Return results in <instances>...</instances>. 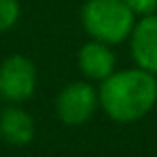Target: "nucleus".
Instances as JSON below:
<instances>
[{
	"instance_id": "obj_1",
	"label": "nucleus",
	"mask_w": 157,
	"mask_h": 157,
	"mask_svg": "<svg viewBox=\"0 0 157 157\" xmlns=\"http://www.w3.org/2000/svg\"><path fill=\"white\" fill-rule=\"evenodd\" d=\"M157 101V80L145 70L111 74L100 88V104L115 121H135Z\"/></svg>"
},
{
	"instance_id": "obj_2",
	"label": "nucleus",
	"mask_w": 157,
	"mask_h": 157,
	"mask_svg": "<svg viewBox=\"0 0 157 157\" xmlns=\"http://www.w3.org/2000/svg\"><path fill=\"white\" fill-rule=\"evenodd\" d=\"M133 16L123 0H88L82 10V22L98 42L117 44L133 32Z\"/></svg>"
},
{
	"instance_id": "obj_3",
	"label": "nucleus",
	"mask_w": 157,
	"mask_h": 157,
	"mask_svg": "<svg viewBox=\"0 0 157 157\" xmlns=\"http://www.w3.org/2000/svg\"><path fill=\"white\" fill-rule=\"evenodd\" d=\"M36 88V68L28 58L10 56L0 66V96L8 101H22Z\"/></svg>"
},
{
	"instance_id": "obj_4",
	"label": "nucleus",
	"mask_w": 157,
	"mask_h": 157,
	"mask_svg": "<svg viewBox=\"0 0 157 157\" xmlns=\"http://www.w3.org/2000/svg\"><path fill=\"white\" fill-rule=\"evenodd\" d=\"M98 100L100 98L90 84H84V82L70 84L58 96V117L68 125H80L92 117V113L98 107Z\"/></svg>"
},
{
	"instance_id": "obj_5",
	"label": "nucleus",
	"mask_w": 157,
	"mask_h": 157,
	"mask_svg": "<svg viewBox=\"0 0 157 157\" xmlns=\"http://www.w3.org/2000/svg\"><path fill=\"white\" fill-rule=\"evenodd\" d=\"M131 54L141 70L157 74V16L149 14L133 26L131 32Z\"/></svg>"
},
{
	"instance_id": "obj_6",
	"label": "nucleus",
	"mask_w": 157,
	"mask_h": 157,
	"mask_svg": "<svg viewBox=\"0 0 157 157\" xmlns=\"http://www.w3.org/2000/svg\"><path fill=\"white\" fill-rule=\"evenodd\" d=\"M80 68L92 80H105L107 76L113 74L115 56L104 42H90L80 50Z\"/></svg>"
},
{
	"instance_id": "obj_7",
	"label": "nucleus",
	"mask_w": 157,
	"mask_h": 157,
	"mask_svg": "<svg viewBox=\"0 0 157 157\" xmlns=\"http://www.w3.org/2000/svg\"><path fill=\"white\" fill-rule=\"evenodd\" d=\"M0 135L12 145H26L34 135V121L20 107H6L0 115Z\"/></svg>"
},
{
	"instance_id": "obj_8",
	"label": "nucleus",
	"mask_w": 157,
	"mask_h": 157,
	"mask_svg": "<svg viewBox=\"0 0 157 157\" xmlns=\"http://www.w3.org/2000/svg\"><path fill=\"white\" fill-rule=\"evenodd\" d=\"M18 0H0V32L14 26V22L18 20Z\"/></svg>"
},
{
	"instance_id": "obj_9",
	"label": "nucleus",
	"mask_w": 157,
	"mask_h": 157,
	"mask_svg": "<svg viewBox=\"0 0 157 157\" xmlns=\"http://www.w3.org/2000/svg\"><path fill=\"white\" fill-rule=\"evenodd\" d=\"M123 4L133 14H141V16H149L157 10V0H123Z\"/></svg>"
}]
</instances>
